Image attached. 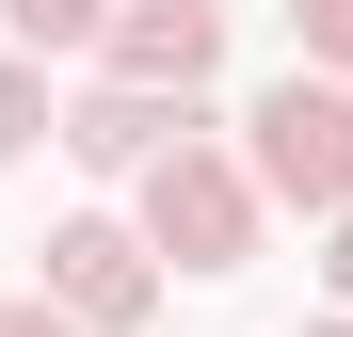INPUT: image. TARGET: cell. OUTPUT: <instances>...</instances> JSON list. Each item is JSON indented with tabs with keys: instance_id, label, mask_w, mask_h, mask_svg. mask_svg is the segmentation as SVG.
Segmentation results:
<instances>
[{
	"instance_id": "obj_5",
	"label": "cell",
	"mask_w": 353,
	"mask_h": 337,
	"mask_svg": "<svg viewBox=\"0 0 353 337\" xmlns=\"http://www.w3.org/2000/svg\"><path fill=\"white\" fill-rule=\"evenodd\" d=\"M176 129H193V112H176V96H161V81H97V96H81V112H65V145H81V161H97V177H145V161H161V145H176Z\"/></svg>"
},
{
	"instance_id": "obj_9",
	"label": "cell",
	"mask_w": 353,
	"mask_h": 337,
	"mask_svg": "<svg viewBox=\"0 0 353 337\" xmlns=\"http://www.w3.org/2000/svg\"><path fill=\"white\" fill-rule=\"evenodd\" d=\"M0 337H97L81 305H48V289H17V305H0Z\"/></svg>"
},
{
	"instance_id": "obj_1",
	"label": "cell",
	"mask_w": 353,
	"mask_h": 337,
	"mask_svg": "<svg viewBox=\"0 0 353 337\" xmlns=\"http://www.w3.org/2000/svg\"><path fill=\"white\" fill-rule=\"evenodd\" d=\"M241 161H257L273 209H321V225H337V209H353V81H337V65H289V81L241 112Z\"/></svg>"
},
{
	"instance_id": "obj_11",
	"label": "cell",
	"mask_w": 353,
	"mask_h": 337,
	"mask_svg": "<svg viewBox=\"0 0 353 337\" xmlns=\"http://www.w3.org/2000/svg\"><path fill=\"white\" fill-rule=\"evenodd\" d=\"M305 337H353V305H337V321H305Z\"/></svg>"
},
{
	"instance_id": "obj_8",
	"label": "cell",
	"mask_w": 353,
	"mask_h": 337,
	"mask_svg": "<svg viewBox=\"0 0 353 337\" xmlns=\"http://www.w3.org/2000/svg\"><path fill=\"white\" fill-rule=\"evenodd\" d=\"M289 32H305V65H353V0H289Z\"/></svg>"
},
{
	"instance_id": "obj_6",
	"label": "cell",
	"mask_w": 353,
	"mask_h": 337,
	"mask_svg": "<svg viewBox=\"0 0 353 337\" xmlns=\"http://www.w3.org/2000/svg\"><path fill=\"white\" fill-rule=\"evenodd\" d=\"M0 17H17V48L48 65V48H97L112 32V0H0Z\"/></svg>"
},
{
	"instance_id": "obj_3",
	"label": "cell",
	"mask_w": 353,
	"mask_h": 337,
	"mask_svg": "<svg viewBox=\"0 0 353 337\" xmlns=\"http://www.w3.org/2000/svg\"><path fill=\"white\" fill-rule=\"evenodd\" d=\"M48 305H81L97 337H129L145 305H161V241H145V225H112V209H81V225H48Z\"/></svg>"
},
{
	"instance_id": "obj_4",
	"label": "cell",
	"mask_w": 353,
	"mask_h": 337,
	"mask_svg": "<svg viewBox=\"0 0 353 337\" xmlns=\"http://www.w3.org/2000/svg\"><path fill=\"white\" fill-rule=\"evenodd\" d=\"M97 65H112V81H161V96H193V81L225 65V0H112Z\"/></svg>"
},
{
	"instance_id": "obj_2",
	"label": "cell",
	"mask_w": 353,
	"mask_h": 337,
	"mask_svg": "<svg viewBox=\"0 0 353 337\" xmlns=\"http://www.w3.org/2000/svg\"><path fill=\"white\" fill-rule=\"evenodd\" d=\"M257 161H225V145H193V129H176L161 161H145V241L176 257V273H241L257 257Z\"/></svg>"
},
{
	"instance_id": "obj_10",
	"label": "cell",
	"mask_w": 353,
	"mask_h": 337,
	"mask_svg": "<svg viewBox=\"0 0 353 337\" xmlns=\"http://www.w3.org/2000/svg\"><path fill=\"white\" fill-rule=\"evenodd\" d=\"M337 305H353V209H337Z\"/></svg>"
},
{
	"instance_id": "obj_7",
	"label": "cell",
	"mask_w": 353,
	"mask_h": 337,
	"mask_svg": "<svg viewBox=\"0 0 353 337\" xmlns=\"http://www.w3.org/2000/svg\"><path fill=\"white\" fill-rule=\"evenodd\" d=\"M32 129H65V112H48V65H32V48H0V161H17Z\"/></svg>"
}]
</instances>
